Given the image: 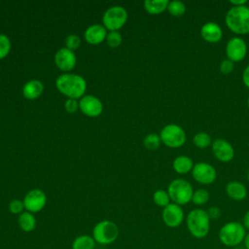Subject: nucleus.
Masks as SVG:
<instances>
[{"label":"nucleus","instance_id":"obj_13","mask_svg":"<svg viewBox=\"0 0 249 249\" xmlns=\"http://www.w3.org/2000/svg\"><path fill=\"white\" fill-rule=\"evenodd\" d=\"M76 62L77 58L74 52L66 47L60 48L54 53V63L64 73H69L75 67Z\"/></svg>","mask_w":249,"mask_h":249},{"label":"nucleus","instance_id":"obj_24","mask_svg":"<svg viewBox=\"0 0 249 249\" xmlns=\"http://www.w3.org/2000/svg\"><path fill=\"white\" fill-rule=\"evenodd\" d=\"M167 11L171 16L178 18V17H182L186 13L187 7L185 3L182 1L173 0V1H169L167 6Z\"/></svg>","mask_w":249,"mask_h":249},{"label":"nucleus","instance_id":"obj_33","mask_svg":"<svg viewBox=\"0 0 249 249\" xmlns=\"http://www.w3.org/2000/svg\"><path fill=\"white\" fill-rule=\"evenodd\" d=\"M233 68H234V62H232L229 58L223 59L220 63V71L225 75H228V74L231 73Z\"/></svg>","mask_w":249,"mask_h":249},{"label":"nucleus","instance_id":"obj_6","mask_svg":"<svg viewBox=\"0 0 249 249\" xmlns=\"http://www.w3.org/2000/svg\"><path fill=\"white\" fill-rule=\"evenodd\" d=\"M167 193L170 200L178 205L187 204L192 200L194 190L190 182L185 179H174L168 185Z\"/></svg>","mask_w":249,"mask_h":249},{"label":"nucleus","instance_id":"obj_14","mask_svg":"<svg viewBox=\"0 0 249 249\" xmlns=\"http://www.w3.org/2000/svg\"><path fill=\"white\" fill-rule=\"evenodd\" d=\"M161 218L167 227L176 228L184 221V211L180 205L172 202L163 208Z\"/></svg>","mask_w":249,"mask_h":249},{"label":"nucleus","instance_id":"obj_26","mask_svg":"<svg viewBox=\"0 0 249 249\" xmlns=\"http://www.w3.org/2000/svg\"><path fill=\"white\" fill-rule=\"evenodd\" d=\"M161 143L160 137L159 134L157 133H149L145 136L144 140H143V144L144 147L148 150H157L160 148Z\"/></svg>","mask_w":249,"mask_h":249},{"label":"nucleus","instance_id":"obj_7","mask_svg":"<svg viewBox=\"0 0 249 249\" xmlns=\"http://www.w3.org/2000/svg\"><path fill=\"white\" fill-rule=\"evenodd\" d=\"M127 20V12L122 6H112L108 8L102 17V24L109 31H118Z\"/></svg>","mask_w":249,"mask_h":249},{"label":"nucleus","instance_id":"obj_5","mask_svg":"<svg viewBox=\"0 0 249 249\" xmlns=\"http://www.w3.org/2000/svg\"><path fill=\"white\" fill-rule=\"evenodd\" d=\"M120 231L116 223L110 220L98 222L92 230V237L96 243L108 245L113 243L119 237Z\"/></svg>","mask_w":249,"mask_h":249},{"label":"nucleus","instance_id":"obj_36","mask_svg":"<svg viewBox=\"0 0 249 249\" xmlns=\"http://www.w3.org/2000/svg\"><path fill=\"white\" fill-rule=\"evenodd\" d=\"M242 82L249 89V64L245 67L242 73Z\"/></svg>","mask_w":249,"mask_h":249},{"label":"nucleus","instance_id":"obj_38","mask_svg":"<svg viewBox=\"0 0 249 249\" xmlns=\"http://www.w3.org/2000/svg\"><path fill=\"white\" fill-rule=\"evenodd\" d=\"M242 225L245 228V230H249V210L244 214L243 224Z\"/></svg>","mask_w":249,"mask_h":249},{"label":"nucleus","instance_id":"obj_12","mask_svg":"<svg viewBox=\"0 0 249 249\" xmlns=\"http://www.w3.org/2000/svg\"><path fill=\"white\" fill-rule=\"evenodd\" d=\"M227 57L232 62L241 61L247 54V44L240 37L231 38L226 46Z\"/></svg>","mask_w":249,"mask_h":249},{"label":"nucleus","instance_id":"obj_15","mask_svg":"<svg viewBox=\"0 0 249 249\" xmlns=\"http://www.w3.org/2000/svg\"><path fill=\"white\" fill-rule=\"evenodd\" d=\"M212 153L214 157L223 162L231 161L234 157V149L232 145L223 138H217L212 141Z\"/></svg>","mask_w":249,"mask_h":249},{"label":"nucleus","instance_id":"obj_30","mask_svg":"<svg viewBox=\"0 0 249 249\" xmlns=\"http://www.w3.org/2000/svg\"><path fill=\"white\" fill-rule=\"evenodd\" d=\"M123 41L122 34L119 31H109L106 36V42L111 48H118Z\"/></svg>","mask_w":249,"mask_h":249},{"label":"nucleus","instance_id":"obj_4","mask_svg":"<svg viewBox=\"0 0 249 249\" xmlns=\"http://www.w3.org/2000/svg\"><path fill=\"white\" fill-rule=\"evenodd\" d=\"M246 235L245 228L239 222H229L225 224L219 231L220 241L229 247H233L240 244Z\"/></svg>","mask_w":249,"mask_h":249},{"label":"nucleus","instance_id":"obj_40","mask_svg":"<svg viewBox=\"0 0 249 249\" xmlns=\"http://www.w3.org/2000/svg\"><path fill=\"white\" fill-rule=\"evenodd\" d=\"M247 105H248V108H249V96H248V100H247Z\"/></svg>","mask_w":249,"mask_h":249},{"label":"nucleus","instance_id":"obj_23","mask_svg":"<svg viewBox=\"0 0 249 249\" xmlns=\"http://www.w3.org/2000/svg\"><path fill=\"white\" fill-rule=\"evenodd\" d=\"M95 240L89 234H82L77 236L72 242V249H94Z\"/></svg>","mask_w":249,"mask_h":249},{"label":"nucleus","instance_id":"obj_8","mask_svg":"<svg viewBox=\"0 0 249 249\" xmlns=\"http://www.w3.org/2000/svg\"><path fill=\"white\" fill-rule=\"evenodd\" d=\"M161 142L169 148H179L186 142L185 130L176 124H168L160 132Z\"/></svg>","mask_w":249,"mask_h":249},{"label":"nucleus","instance_id":"obj_25","mask_svg":"<svg viewBox=\"0 0 249 249\" xmlns=\"http://www.w3.org/2000/svg\"><path fill=\"white\" fill-rule=\"evenodd\" d=\"M193 142L195 146H196L199 149H205L209 147L212 144V139L211 136L204 131H199L195 134L193 138Z\"/></svg>","mask_w":249,"mask_h":249},{"label":"nucleus","instance_id":"obj_35","mask_svg":"<svg viewBox=\"0 0 249 249\" xmlns=\"http://www.w3.org/2000/svg\"><path fill=\"white\" fill-rule=\"evenodd\" d=\"M206 212H207V215L210 218V220H216V219L220 218V216H221V209L217 206L209 207L206 210Z\"/></svg>","mask_w":249,"mask_h":249},{"label":"nucleus","instance_id":"obj_2","mask_svg":"<svg viewBox=\"0 0 249 249\" xmlns=\"http://www.w3.org/2000/svg\"><path fill=\"white\" fill-rule=\"evenodd\" d=\"M226 24L235 34L244 35L249 33V7H231L225 17Z\"/></svg>","mask_w":249,"mask_h":249},{"label":"nucleus","instance_id":"obj_22","mask_svg":"<svg viewBox=\"0 0 249 249\" xmlns=\"http://www.w3.org/2000/svg\"><path fill=\"white\" fill-rule=\"evenodd\" d=\"M168 3V0H145L143 5L147 13L151 15H158L167 10Z\"/></svg>","mask_w":249,"mask_h":249},{"label":"nucleus","instance_id":"obj_21","mask_svg":"<svg viewBox=\"0 0 249 249\" xmlns=\"http://www.w3.org/2000/svg\"><path fill=\"white\" fill-rule=\"evenodd\" d=\"M18 223L19 228L25 232H30L34 231L37 225V221L34 214L28 211H23L21 214H19Z\"/></svg>","mask_w":249,"mask_h":249},{"label":"nucleus","instance_id":"obj_3","mask_svg":"<svg viewBox=\"0 0 249 249\" xmlns=\"http://www.w3.org/2000/svg\"><path fill=\"white\" fill-rule=\"evenodd\" d=\"M187 228L194 237H205L210 230V218L206 210L200 208L191 210L187 216Z\"/></svg>","mask_w":249,"mask_h":249},{"label":"nucleus","instance_id":"obj_31","mask_svg":"<svg viewBox=\"0 0 249 249\" xmlns=\"http://www.w3.org/2000/svg\"><path fill=\"white\" fill-rule=\"evenodd\" d=\"M81 45V38L77 34H70L65 39V46L71 51L77 50Z\"/></svg>","mask_w":249,"mask_h":249},{"label":"nucleus","instance_id":"obj_11","mask_svg":"<svg viewBox=\"0 0 249 249\" xmlns=\"http://www.w3.org/2000/svg\"><path fill=\"white\" fill-rule=\"evenodd\" d=\"M79 110L88 117L95 118L102 114L103 103L94 95L85 94L79 99Z\"/></svg>","mask_w":249,"mask_h":249},{"label":"nucleus","instance_id":"obj_27","mask_svg":"<svg viewBox=\"0 0 249 249\" xmlns=\"http://www.w3.org/2000/svg\"><path fill=\"white\" fill-rule=\"evenodd\" d=\"M154 202L160 207H165L170 203V197L167 191L157 190L153 195Z\"/></svg>","mask_w":249,"mask_h":249},{"label":"nucleus","instance_id":"obj_39","mask_svg":"<svg viewBox=\"0 0 249 249\" xmlns=\"http://www.w3.org/2000/svg\"><path fill=\"white\" fill-rule=\"evenodd\" d=\"M244 245H245V248L246 249H249V232L246 233L245 237H244Z\"/></svg>","mask_w":249,"mask_h":249},{"label":"nucleus","instance_id":"obj_1","mask_svg":"<svg viewBox=\"0 0 249 249\" xmlns=\"http://www.w3.org/2000/svg\"><path fill=\"white\" fill-rule=\"evenodd\" d=\"M55 87L64 96L78 100L86 93L87 82L81 75L69 72L63 73L56 78Z\"/></svg>","mask_w":249,"mask_h":249},{"label":"nucleus","instance_id":"obj_41","mask_svg":"<svg viewBox=\"0 0 249 249\" xmlns=\"http://www.w3.org/2000/svg\"><path fill=\"white\" fill-rule=\"evenodd\" d=\"M247 178H248V181H249V170H248V173H247Z\"/></svg>","mask_w":249,"mask_h":249},{"label":"nucleus","instance_id":"obj_9","mask_svg":"<svg viewBox=\"0 0 249 249\" xmlns=\"http://www.w3.org/2000/svg\"><path fill=\"white\" fill-rule=\"evenodd\" d=\"M192 175L196 182L203 185H209L216 180L217 171L210 163L198 161L195 163L192 169Z\"/></svg>","mask_w":249,"mask_h":249},{"label":"nucleus","instance_id":"obj_19","mask_svg":"<svg viewBox=\"0 0 249 249\" xmlns=\"http://www.w3.org/2000/svg\"><path fill=\"white\" fill-rule=\"evenodd\" d=\"M226 193L233 200H242L247 196V189L238 181H231L226 186Z\"/></svg>","mask_w":249,"mask_h":249},{"label":"nucleus","instance_id":"obj_17","mask_svg":"<svg viewBox=\"0 0 249 249\" xmlns=\"http://www.w3.org/2000/svg\"><path fill=\"white\" fill-rule=\"evenodd\" d=\"M200 35L202 39L208 43H217L223 37V30L218 23L207 21L201 26Z\"/></svg>","mask_w":249,"mask_h":249},{"label":"nucleus","instance_id":"obj_37","mask_svg":"<svg viewBox=\"0 0 249 249\" xmlns=\"http://www.w3.org/2000/svg\"><path fill=\"white\" fill-rule=\"evenodd\" d=\"M230 3L233 6H244L247 4V0H230Z\"/></svg>","mask_w":249,"mask_h":249},{"label":"nucleus","instance_id":"obj_34","mask_svg":"<svg viewBox=\"0 0 249 249\" xmlns=\"http://www.w3.org/2000/svg\"><path fill=\"white\" fill-rule=\"evenodd\" d=\"M64 108L70 114L77 112L79 110V100L68 98L64 103Z\"/></svg>","mask_w":249,"mask_h":249},{"label":"nucleus","instance_id":"obj_29","mask_svg":"<svg viewBox=\"0 0 249 249\" xmlns=\"http://www.w3.org/2000/svg\"><path fill=\"white\" fill-rule=\"evenodd\" d=\"M12 48V44H11V40L10 38L5 35L0 33V59L5 58Z\"/></svg>","mask_w":249,"mask_h":249},{"label":"nucleus","instance_id":"obj_28","mask_svg":"<svg viewBox=\"0 0 249 249\" xmlns=\"http://www.w3.org/2000/svg\"><path fill=\"white\" fill-rule=\"evenodd\" d=\"M210 195L205 189H197L194 192L192 196V201L196 205H203L209 200Z\"/></svg>","mask_w":249,"mask_h":249},{"label":"nucleus","instance_id":"obj_10","mask_svg":"<svg viewBox=\"0 0 249 249\" xmlns=\"http://www.w3.org/2000/svg\"><path fill=\"white\" fill-rule=\"evenodd\" d=\"M23 204L26 211L31 213L40 212L47 203V196L40 189H32L23 197Z\"/></svg>","mask_w":249,"mask_h":249},{"label":"nucleus","instance_id":"obj_20","mask_svg":"<svg viewBox=\"0 0 249 249\" xmlns=\"http://www.w3.org/2000/svg\"><path fill=\"white\" fill-rule=\"evenodd\" d=\"M194 165L193 160L187 156H178L172 162L173 169L179 174H187L192 171Z\"/></svg>","mask_w":249,"mask_h":249},{"label":"nucleus","instance_id":"obj_16","mask_svg":"<svg viewBox=\"0 0 249 249\" xmlns=\"http://www.w3.org/2000/svg\"><path fill=\"white\" fill-rule=\"evenodd\" d=\"M106 36L107 29L103 26V24L99 23L89 25L84 33L85 40L90 45H97L102 43L104 40H106Z\"/></svg>","mask_w":249,"mask_h":249},{"label":"nucleus","instance_id":"obj_18","mask_svg":"<svg viewBox=\"0 0 249 249\" xmlns=\"http://www.w3.org/2000/svg\"><path fill=\"white\" fill-rule=\"evenodd\" d=\"M44 91V85L40 80H30L22 87V94L26 99L34 100L41 96Z\"/></svg>","mask_w":249,"mask_h":249},{"label":"nucleus","instance_id":"obj_32","mask_svg":"<svg viewBox=\"0 0 249 249\" xmlns=\"http://www.w3.org/2000/svg\"><path fill=\"white\" fill-rule=\"evenodd\" d=\"M9 211L12 213V214H21L23 212V210L25 209L24 208V204H23V201L20 200V199H13L10 201L9 203Z\"/></svg>","mask_w":249,"mask_h":249}]
</instances>
